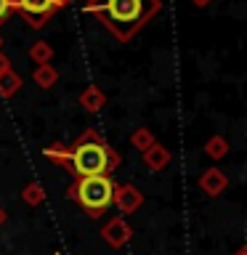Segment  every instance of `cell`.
<instances>
[{
  "label": "cell",
  "instance_id": "cell-1",
  "mask_svg": "<svg viewBox=\"0 0 247 255\" xmlns=\"http://www.w3.org/2000/svg\"><path fill=\"white\" fill-rule=\"evenodd\" d=\"M85 13L96 16L115 37L130 40L154 13H159L162 0H85Z\"/></svg>",
  "mask_w": 247,
  "mask_h": 255
},
{
  "label": "cell",
  "instance_id": "cell-2",
  "mask_svg": "<svg viewBox=\"0 0 247 255\" xmlns=\"http://www.w3.org/2000/svg\"><path fill=\"white\" fill-rule=\"evenodd\" d=\"M120 165V154L101 138L96 130H85L75 146L67 149V165L75 178H91V175H109Z\"/></svg>",
  "mask_w": 247,
  "mask_h": 255
},
{
  "label": "cell",
  "instance_id": "cell-3",
  "mask_svg": "<svg viewBox=\"0 0 247 255\" xmlns=\"http://www.w3.org/2000/svg\"><path fill=\"white\" fill-rule=\"evenodd\" d=\"M112 194H115V183L109 175H91V178H80L75 186L69 189V197L77 199L88 210V215H101L112 205Z\"/></svg>",
  "mask_w": 247,
  "mask_h": 255
},
{
  "label": "cell",
  "instance_id": "cell-4",
  "mask_svg": "<svg viewBox=\"0 0 247 255\" xmlns=\"http://www.w3.org/2000/svg\"><path fill=\"white\" fill-rule=\"evenodd\" d=\"M13 8H19L24 13V19H27V24L35 29L45 27V21L59 11L56 0H13Z\"/></svg>",
  "mask_w": 247,
  "mask_h": 255
},
{
  "label": "cell",
  "instance_id": "cell-5",
  "mask_svg": "<svg viewBox=\"0 0 247 255\" xmlns=\"http://www.w3.org/2000/svg\"><path fill=\"white\" fill-rule=\"evenodd\" d=\"M112 202L120 207V213H133V210H138V207H141L143 194L133 186V183H123V186H115Z\"/></svg>",
  "mask_w": 247,
  "mask_h": 255
},
{
  "label": "cell",
  "instance_id": "cell-6",
  "mask_svg": "<svg viewBox=\"0 0 247 255\" xmlns=\"http://www.w3.org/2000/svg\"><path fill=\"white\" fill-rule=\"evenodd\" d=\"M226 186H229V178H226V173H223V170H218V167H207V170L199 175V189H202L207 197L223 194Z\"/></svg>",
  "mask_w": 247,
  "mask_h": 255
},
{
  "label": "cell",
  "instance_id": "cell-7",
  "mask_svg": "<svg viewBox=\"0 0 247 255\" xmlns=\"http://www.w3.org/2000/svg\"><path fill=\"white\" fill-rule=\"evenodd\" d=\"M170 159H173L170 149H165L162 143H151V146L143 151V165H146L149 170H154V173L165 170V167L170 165Z\"/></svg>",
  "mask_w": 247,
  "mask_h": 255
},
{
  "label": "cell",
  "instance_id": "cell-8",
  "mask_svg": "<svg viewBox=\"0 0 247 255\" xmlns=\"http://www.w3.org/2000/svg\"><path fill=\"white\" fill-rule=\"evenodd\" d=\"M77 101L85 112H101L107 107V93H104L99 85H88V88H83V93L77 96Z\"/></svg>",
  "mask_w": 247,
  "mask_h": 255
},
{
  "label": "cell",
  "instance_id": "cell-9",
  "mask_svg": "<svg viewBox=\"0 0 247 255\" xmlns=\"http://www.w3.org/2000/svg\"><path fill=\"white\" fill-rule=\"evenodd\" d=\"M104 237H107V242H109V245L120 247L123 242H127V237H130V229H127V223H125V221L115 218V221H109V223H107V229H104Z\"/></svg>",
  "mask_w": 247,
  "mask_h": 255
},
{
  "label": "cell",
  "instance_id": "cell-10",
  "mask_svg": "<svg viewBox=\"0 0 247 255\" xmlns=\"http://www.w3.org/2000/svg\"><path fill=\"white\" fill-rule=\"evenodd\" d=\"M32 80H35L43 91H48V88H53L56 83H59V72H56L53 64H40V67L32 72Z\"/></svg>",
  "mask_w": 247,
  "mask_h": 255
},
{
  "label": "cell",
  "instance_id": "cell-11",
  "mask_svg": "<svg viewBox=\"0 0 247 255\" xmlns=\"http://www.w3.org/2000/svg\"><path fill=\"white\" fill-rule=\"evenodd\" d=\"M19 88H21V75H16L13 69L0 72V96L3 99H11L13 93H19Z\"/></svg>",
  "mask_w": 247,
  "mask_h": 255
},
{
  "label": "cell",
  "instance_id": "cell-12",
  "mask_svg": "<svg viewBox=\"0 0 247 255\" xmlns=\"http://www.w3.org/2000/svg\"><path fill=\"white\" fill-rule=\"evenodd\" d=\"M205 154L210 159H223L229 154V141L223 138V135H210L205 143Z\"/></svg>",
  "mask_w": 247,
  "mask_h": 255
},
{
  "label": "cell",
  "instance_id": "cell-13",
  "mask_svg": "<svg viewBox=\"0 0 247 255\" xmlns=\"http://www.w3.org/2000/svg\"><path fill=\"white\" fill-rule=\"evenodd\" d=\"M27 56L32 61L37 64H51V59H53V48L45 43V40H40V43H35V45H29V51H27Z\"/></svg>",
  "mask_w": 247,
  "mask_h": 255
},
{
  "label": "cell",
  "instance_id": "cell-14",
  "mask_svg": "<svg viewBox=\"0 0 247 255\" xmlns=\"http://www.w3.org/2000/svg\"><path fill=\"white\" fill-rule=\"evenodd\" d=\"M130 143H133V149L146 151L151 143H157V141H154V135H151L149 128H135V130L130 133Z\"/></svg>",
  "mask_w": 247,
  "mask_h": 255
},
{
  "label": "cell",
  "instance_id": "cell-15",
  "mask_svg": "<svg viewBox=\"0 0 247 255\" xmlns=\"http://www.w3.org/2000/svg\"><path fill=\"white\" fill-rule=\"evenodd\" d=\"M24 199H27L29 205H40L45 199V194H43V186L40 183H29L27 189H24Z\"/></svg>",
  "mask_w": 247,
  "mask_h": 255
},
{
  "label": "cell",
  "instance_id": "cell-16",
  "mask_svg": "<svg viewBox=\"0 0 247 255\" xmlns=\"http://www.w3.org/2000/svg\"><path fill=\"white\" fill-rule=\"evenodd\" d=\"M13 11V0H0V24L8 19V13Z\"/></svg>",
  "mask_w": 247,
  "mask_h": 255
},
{
  "label": "cell",
  "instance_id": "cell-17",
  "mask_svg": "<svg viewBox=\"0 0 247 255\" xmlns=\"http://www.w3.org/2000/svg\"><path fill=\"white\" fill-rule=\"evenodd\" d=\"M5 69H11V61H8L5 56L0 53V72H5Z\"/></svg>",
  "mask_w": 247,
  "mask_h": 255
},
{
  "label": "cell",
  "instance_id": "cell-18",
  "mask_svg": "<svg viewBox=\"0 0 247 255\" xmlns=\"http://www.w3.org/2000/svg\"><path fill=\"white\" fill-rule=\"evenodd\" d=\"M191 3H194V5H199V8H205V5H210L213 0H191Z\"/></svg>",
  "mask_w": 247,
  "mask_h": 255
},
{
  "label": "cell",
  "instance_id": "cell-19",
  "mask_svg": "<svg viewBox=\"0 0 247 255\" xmlns=\"http://www.w3.org/2000/svg\"><path fill=\"white\" fill-rule=\"evenodd\" d=\"M69 3H72V0H56V5H59V11H61L64 5H69Z\"/></svg>",
  "mask_w": 247,
  "mask_h": 255
},
{
  "label": "cell",
  "instance_id": "cell-20",
  "mask_svg": "<svg viewBox=\"0 0 247 255\" xmlns=\"http://www.w3.org/2000/svg\"><path fill=\"white\" fill-rule=\"evenodd\" d=\"M3 218H5V213H3V207H0V223H3Z\"/></svg>",
  "mask_w": 247,
  "mask_h": 255
},
{
  "label": "cell",
  "instance_id": "cell-21",
  "mask_svg": "<svg viewBox=\"0 0 247 255\" xmlns=\"http://www.w3.org/2000/svg\"><path fill=\"white\" fill-rule=\"evenodd\" d=\"M0 45H3V37H0Z\"/></svg>",
  "mask_w": 247,
  "mask_h": 255
},
{
  "label": "cell",
  "instance_id": "cell-22",
  "mask_svg": "<svg viewBox=\"0 0 247 255\" xmlns=\"http://www.w3.org/2000/svg\"><path fill=\"white\" fill-rule=\"evenodd\" d=\"M239 255H245V253H239Z\"/></svg>",
  "mask_w": 247,
  "mask_h": 255
}]
</instances>
